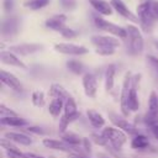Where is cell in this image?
Returning a JSON list of instances; mask_svg holds the SVG:
<instances>
[{
  "label": "cell",
  "instance_id": "1",
  "mask_svg": "<svg viewBox=\"0 0 158 158\" xmlns=\"http://www.w3.org/2000/svg\"><path fill=\"white\" fill-rule=\"evenodd\" d=\"M101 135L107 139L109 142V147L115 149V151H121L122 149V146L126 143L127 141V136L123 131H121L120 128L117 127H105L101 132Z\"/></svg>",
  "mask_w": 158,
  "mask_h": 158
},
{
  "label": "cell",
  "instance_id": "2",
  "mask_svg": "<svg viewBox=\"0 0 158 158\" xmlns=\"http://www.w3.org/2000/svg\"><path fill=\"white\" fill-rule=\"evenodd\" d=\"M127 30V40H128V52L131 54H141L144 47V41L141 31L135 25H128Z\"/></svg>",
  "mask_w": 158,
  "mask_h": 158
},
{
  "label": "cell",
  "instance_id": "3",
  "mask_svg": "<svg viewBox=\"0 0 158 158\" xmlns=\"http://www.w3.org/2000/svg\"><path fill=\"white\" fill-rule=\"evenodd\" d=\"M137 17H138V22L141 25V27L143 28L144 32H151L153 28V25L156 22L152 11H151V6H149V1L144 0L142 1L138 6H137Z\"/></svg>",
  "mask_w": 158,
  "mask_h": 158
},
{
  "label": "cell",
  "instance_id": "4",
  "mask_svg": "<svg viewBox=\"0 0 158 158\" xmlns=\"http://www.w3.org/2000/svg\"><path fill=\"white\" fill-rule=\"evenodd\" d=\"M94 23L99 30L109 32L110 35H114L115 37H118V38H122V40L127 38V30L126 28H123L118 25H115L112 22H109L107 20L102 19L99 15H94Z\"/></svg>",
  "mask_w": 158,
  "mask_h": 158
},
{
  "label": "cell",
  "instance_id": "5",
  "mask_svg": "<svg viewBox=\"0 0 158 158\" xmlns=\"http://www.w3.org/2000/svg\"><path fill=\"white\" fill-rule=\"evenodd\" d=\"M131 86H132V75L131 73H126L122 83V89H121V96H120V109L121 112L125 117L130 115V107H128V99H130V93H131Z\"/></svg>",
  "mask_w": 158,
  "mask_h": 158
},
{
  "label": "cell",
  "instance_id": "6",
  "mask_svg": "<svg viewBox=\"0 0 158 158\" xmlns=\"http://www.w3.org/2000/svg\"><path fill=\"white\" fill-rule=\"evenodd\" d=\"M54 49L58 53L62 54H69V56H83L89 52V49L84 46L80 44H74V43H56Z\"/></svg>",
  "mask_w": 158,
  "mask_h": 158
},
{
  "label": "cell",
  "instance_id": "7",
  "mask_svg": "<svg viewBox=\"0 0 158 158\" xmlns=\"http://www.w3.org/2000/svg\"><path fill=\"white\" fill-rule=\"evenodd\" d=\"M43 146L54 151H60V152H67V153H72V152H78V148L74 146H70L69 143L64 142L63 139H54V138H43L42 141Z\"/></svg>",
  "mask_w": 158,
  "mask_h": 158
},
{
  "label": "cell",
  "instance_id": "8",
  "mask_svg": "<svg viewBox=\"0 0 158 158\" xmlns=\"http://www.w3.org/2000/svg\"><path fill=\"white\" fill-rule=\"evenodd\" d=\"M81 83H83L85 95L88 98L94 99L96 96V93H98V79H96V77L91 73H85L83 75Z\"/></svg>",
  "mask_w": 158,
  "mask_h": 158
},
{
  "label": "cell",
  "instance_id": "9",
  "mask_svg": "<svg viewBox=\"0 0 158 158\" xmlns=\"http://www.w3.org/2000/svg\"><path fill=\"white\" fill-rule=\"evenodd\" d=\"M0 80L4 85L9 86L11 90L14 91H17V93H21L23 90V86L21 84V81L17 79V77H15L12 73L10 72H6V70H1L0 72Z\"/></svg>",
  "mask_w": 158,
  "mask_h": 158
},
{
  "label": "cell",
  "instance_id": "10",
  "mask_svg": "<svg viewBox=\"0 0 158 158\" xmlns=\"http://www.w3.org/2000/svg\"><path fill=\"white\" fill-rule=\"evenodd\" d=\"M41 49H42V46L38 43H21V44H15V46L9 47V51H11L15 54H20V56L33 54Z\"/></svg>",
  "mask_w": 158,
  "mask_h": 158
},
{
  "label": "cell",
  "instance_id": "11",
  "mask_svg": "<svg viewBox=\"0 0 158 158\" xmlns=\"http://www.w3.org/2000/svg\"><path fill=\"white\" fill-rule=\"evenodd\" d=\"M110 4H111V6H112V9H114L118 15H121L122 17H125V19L132 21V22H138L137 15H135V14L126 6V4H125L122 0H111Z\"/></svg>",
  "mask_w": 158,
  "mask_h": 158
},
{
  "label": "cell",
  "instance_id": "12",
  "mask_svg": "<svg viewBox=\"0 0 158 158\" xmlns=\"http://www.w3.org/2000/svg\"><path fill=\"white\" fill-rule=\"evenodd\" d=\"M0 59L4 64L10 65V67H16L20 69H27V65L17 57V54L12 53L11 51H1L0 52Z\"/></svg>",
  "mask_w": 158,
  "mask_h": 158
},
{
  "label": "cell",
  "instance_id": "13",
  "mask_svg": "<svg viewBox=\"0 0 158 158\" xmlns=\"http://www.w3.org/2000/svg\"><path fill=\"white\" fill-rule=\"evenodd\" d=\"M91 43L96 47H110V48H117L120 46V41L115 36H99L95 35L91 37Z\"/></svg>",
  "mask_w": 158,
  "mask_h": 158
},
{
  "label": "cell",
  "instance_id": "14",
  "mask_svg": "<svg viewBox=\"0 0 158 158\" xmlns=\"http://www.w3.org/2000/svg\"><path fill=\"white\" fill-rule=\"evenodd\" d=\"M63 116H65L68 118L69 122H73L75 121L77 118H79L80 116V112L78 111V106H77V102L75 100L70 96L65 100L64 102V109H63Z\"/></svg>",
  "mask_w": 158,
  "mask_h": 158
},
{
  "label": "cell",
  "instance_id": "15",
  "mask_svg": "<svg viewBox=\"0 0 158 158\" xmlns=\"http://www.w3.org/2000/svg\"><path fill=\"white\" fill-rule=\"evenodd\" d=\"M65 21H67V16L63 14H58V15H53L49 19H47L44 21V26L49 30L60 32V30L65 27Z\"/></svg>",
  "mask_w": 158,
  "mask_h": 158
},
{
  "label": "cell",
  "instance_id": "16",
  "mask_svg": "<svg viewBox=\"0 0 158 158\" xmlns=\"http://www.w3.org/2000/svg\"><path fill=\"white\" fill-rule=\"evenodd\" d=\"M141 78V74H136L132 77V86H131V93H130V99H128V107L130 111H137L139 109V100L137 95V81Z\"/></svg>",
  "mask_w": 158,
  "mask_h": 158
},
{
  "label": "cell",
  "instance_id": "17",
  "mask_svg": "<svg viewBox=\"0 0 158 158\" xmlns=\"http://www.w3.org/2000/svg\"><path fill=\"white\" fill-rule=\"evenodd\" d=\"M110 117H111V122H112L117 128H120L121 131H123V132H126V133H130V135L136 133V127H135L131 122H128L126 118L118 117V116H117L116 114H114V112L110 114Z\"/></svg>",
  "mask_w": 158,
  "mask_h": 158
},
{
  "label": "cell",
  "instance_id": "18",
  "mask_svg": "<svg viewBox=\"0 0 158 158\" xmlns=\"http://www.w3.org/2000/svg\"><path fill=\"white\" fill-rule=\"evenodd\" d=\"M19 30V19L16 16L7 17L1 25L2 36H14Z\"/></svg>",
  "mask_w": 158,
  "mask_h": 158
},
{
  "label": "cell",
  "instance_id": "19",
  "mask_svg": "<svg viewBox=\"0 0 158 158\" xmlns=\"http://www.w3.org/2000/svg\"><path fill=\"white\" fill-rule=\"evenodd\" d=\"M4 138H7L9 141L21 144V146H30L32 143L31 137H28L25 133H20V132H5Z\"/></svg>",
  "mask_w": 158,
  "mask_h": 158
},
{
  "label": "cell",
  "instance_id": "20",
  "mask_svg": "<svg viewBox=\"0 0 158 158\" xmlns=\"http://www.w3.org/2000/svg\"><path fill=\"white\" fill-rule=\"evenodd\" d=\"M89 4L93 6V9L101 15H112V6L110 2L105 1V0H89Z\"/></svg>",
  "mask_w": 158,
  "mask_h": 158
},
{
  "label": "cell",
  "instance_id": "21",
  "mask_svg": "<svg viewBox=\"0 0 158 158\" xmlns=\"http://www.w3.org/2000/svg\"><path fill=\"white\" fill-rule=\"evenodd\" d=\"M86 116H88V120H89V122L91 123L93 127L101 128V127L105 126V118H104V116L100 112H98L96 110L88 109L86 110Z\"/></svg>",
  "mask_w": 158,
  "mask_h": 158
},
{
  "label": "cell",
  "instance_id": "22",
  "mask_svg": "<svg viewBox=\"0 0 158 158\" xmlns=\"http://www.w3.org/2000/svg\"><path fill=\"white\" fill-rule=\"evenodd\" d=\"M115 74H116V65L115 64L107 65V68L105 70V75H104L106 91H111L114 89V85H115Z\"/></svg>",
  "mask_w": 158,
  "mask_h": 158
},
{
  "label": "cell",
  "instance_id": "23",
  "mask_svg": "<svg viewBox=\"0 0 158 158\" xmlns=\"http://www.w3.org/2000/svg\"><path fill=\"white\" fill-rule=\"evenodd\" d=\"M64 100L60 98H53L48 105V112L53 116V117H58L60 115V112L64 109Z\"/></svg>",
  "mask_w": 158,
  "mask_h": 158
},
{
  "label": "cell",
  "instance_id": "24",
  "mask_svg": "<svg viewBox=\"0 0 158 158\" xmlns=\"http://www.w3.org/2000/svg\"><path fill=\"white\" fill-rule=\"evenodd\" d=\"M48 94H49L52 98H60V99H63L64 101H65L68 98H70V95H69V93L67 91V89H65L63 85L58 84V83H54V84L51 85Z\"/></svg>",
  "mask_w": 158,
  "mask_h": 158
},
{
  "label": "cell",
  "instance_id": "25",
  "mask_svg": "<svg viewBox=\"0 0 158 158\" xmlns=\"http://www.w3.org/2000/svg\"><path fill=\"white\" fill-rule=\"evenodd\" d=\"M0 123L2 126H11V127H22L27 125V121L20 116H7V117H1Z\"/></svg>",
  "mask_w": 158,
  "mask_h": 158
},
{
  "label": "cell",
  "instance_id": "26",
  "mask_svg": "<svg viewBox=\"0 0 158 158\" xmlns=\"http://www.w3.org/2000/svg\"><path fill=\"white\" fill-rule=\"evenodd\" d=\"M149 146V141H148V137L144 136V135H136L132 141H131V148L133 149H144Z\"/></svg>",
  "mask_w": 158,
  "mask_h": 158
},
{
  "label": "cell",
  "instance_id": "27",
  "mask_svg": "<svg viewBox=\"0 0 158 158\" xmlns=\"http://www.w3.org/2000/svg\"><path fill=\"white\" fill-rule=\"evenodd\" d=\"M62 139H63L64 142L69 143L70 146H74V147H78V146L83 142V138H81L79 135H77V133H74V132H72V131H65V132L62 135Z\"/></svg>",
  "mask_w": 158,
  "mask_h": 158
},
{
  "label": "cell",
  "instance_id": "28",
  "mask_svg": "<svg viewBox=\"0 0 158 158\" xmlns=\"http://www.w3.org/2000/svg\"><path fill=\"white\" fill-rule=\"evenodd\" d=\"M148 112L158 115V95L156 91H151L148 98Z\"/></svg>",
  "mask_w": 158,
  "mask_h": 158
},
{
  "label": "cell",
  "instance_id": "29",
  "mask_svg": "<svg viewBox=\"0 0 158 158\" xmlns=\"http://www.w3.org/2000/svg\"><path fill=\"white\" fill-rule=\"evenodd\" d=\"M31 100H32V104L36 106V107H42L44 106L46 104V99H44V93L42 90H35L31 95Z\"/></svg>",
  "mask_w": 158,
  "mask_h": 158
},
{
  "label": "cell",
  "instance_id": "30",
  "mask_svg": "<svg viewBox=\"0 0 158 158\" xmlns=\"http://www.w3.org/2000/svg\"><path fill=\"white\" fill-rule=\"evenodd\" d=\"M65 65H67L68 70H70V72L74 73V74H81V73L84 72V65H83V63H80L79 60L70 59V60L67 62Z\"/></svg>",
  "mask_w": 158,
  "mask_h": 158
},
{
  "label": "cell",
  "instance_id": "31",
  "mask_svg": "<svg viewBox=\"0 0 158 158\" xmlns=\"http://www.w3.org/2000/svg\"><path fill=\"white\" fill-rule=\"evenodd\" d=\"M49 0H30L25 4L26 7H28L30 10H40V9H43L48 5Z\"/></svg>",
  "mask_w": 158,
  "mask_h": 158
},
{
  "label": "cell",
  "instance_id": "32",
  "mask_svg": "<svg viewBox=\"0 0 158 158\" xmlns=\"http://www.w3.org/2000/svg\"><path fill=\"white\" fill-rule=\"evenodd\" d=\"M91 141L99 146H104V147H109V142L107 139L102 136V135H98V133H93L91 135Z\"/></svg>",
  "mask_w": 158,
  "mask_h": 158
},
{
  "label": "cell",
  "instance_id": "33",
  "mask_svg": "<svg viewBox=\"0 0 158 158\" xmlns=\"http://www.w3.org/2000/svg\"><path fill=\"white\" fill-rule=\"evenodd\" d=\"M60 35L64 37V38H67V40H72V38H75L77 37V31H74L73 28H69V27H64V28H62L60 30Z\"/></svg>",
  "mask_w": 158,
  "mask_h": 158
},
{
  "label": "cell",
  "instance_id": "34",
  "mask_svg": "<svg viewBox=\"0 0 158 158\" xmlns=\"http://www.w3.org/2000/svg\"><path fill=\"white\" fill-rule=\"evenodd\" d=\"M116 48H110V47H96L95 48V52L99 54V56H112L115 53Z\"/></svg>",
  "mask_w": 158,
  "mask_h": 158
},
{
  "label": "cell",
  "instance_id": "35",
  "mask_svg": "<svg viewBox=\"0 0 158 158\" xmlns=\"http://www.w3.org/2000/svg\"><path fill=\"white\" fill-rule=\"evenodd\" d=\"M69 121H68V118L65 117V116H60V118H59V125H58V132L60 133V135H63L65 131H67V128H68V126H69Z\"/></svg>",
  "mask_w": 158,
  "mask_h": 158
},
{
  "label": "cell",
  "instance_id": "36",
  "mask_svg": "<svg viewBox=\"0 0 158 158\" xmlns=\"http://www.w3.org/2000/svg\"><path fill=\"white\" fill-rule=\"evenodd\" d=\"M59 4L65 10H74L77 7V0H59Z\"/></svg>",
  "mask_w": 158,
  "mask_h": 158
},
{
  "label": "cell",
  "instance_id": "37",
  "mask_svg": "<svg viewBox=\"0 0 158 158\" xmlns=\"http://www.w3.org/2000/svg\"><path fill=\"white\" fill-rule=\"evenodd\" d=\"M0 116L1 117H7V116H17V114L15 111H12L11 109L6 107L4 104L0 105Z\"/></svg>",
  "mask_w": 158,
  "mask_h": 158
},
{
  "label": "cell",
  "instance_id": "38",
  "mask_svg": "<svg viewBox=\"0 0 158 158\" xmlns=\"http://www.w3.org/2000/svg\"><path fill=\"white\" fill-rule=\"evenodd\" d=\"M148 1H149V6H151L152 15H153L154 20L158 21V0H148Z\"/></svg>",
  "mask_w": 158,
  "mask_h": 158
},
{
  "label": "cell",
  "instance_id": "39",
  "mask_svg": "<svg viewBox=\"0 0 158 158\" xmlns=\"http://www.w3.org/2000/svg\"><path fill=\"white\" fill-rule=\"evenodd\" d=\"M147 60L149 63V65L157 72L158 74V58L157 57H153V56H147Z\"/></svg>",
  "mask_w": 158,
  "mask_h": 158
},
{
  "label": "cell",
  "instance_id": "40",
  "mask_svg": "<svg viewBox=\"0 0 158 158\" xmlns=\"http://www.w3.org/2000/svg\"><path fill=\"white\" fill-rule=\"evenodd\" d=\"M27 131L31 132V133H35V135H43V130L41 127H37V126H28L27 127Z\"/></svg>",
  "mask_w": 158,
  "mask_h": 158
},
{
  "label": "cell",
  "instance_id": "41",
  "mask_svg": "<svg viewBox=\"0 0 158 158\" xmlns=\"http://www.w3.org/2000/svg\"><path fill=\"white\" fill-rule=\"evenodd\" d=\"M4 9L6 12H11L14 9V0H4Z\"/></svg>",
  "mask_w": 158,
  "mask_h": 158
},
{
  "label": "cell",
  "instance_id": "42",
  "mask_svg": "<svg viewBox=\"0 0 158 158\" xmlns=\"http://www.w3.org/2000/svg\"><path fill=\"white\" fill-rule=\"evenodd\" d=\"M22 157H23V158H46V157H43V156L36 154V153H32V152H23Z\"/></svg>",
  "mask_w": 158,
  "mask_h": 158
},
{
  "label": "cell",
  "instance_id": "43",
  "mask_svg": "<svg viewBox=\"0 0 158 158\" xmlns=\"http://www.w3.org/2000/svg\"><path fill=\"white\" fill-rule=\"evenodd\" d=\"M149 130H151V132H152L153 137H154V138L158 141V123H157V125L151 126V127H149Z\"/></svg>",
  "mask_w": 158,
  "mask_h": 158
},
{
  "label": "cell",
  "instance_id": "44",
  "mask_svg": "<svg viewBox=\"0 0 158 158\" xmlns=\"http://www.w3.org/2000/svg\"><path fill=\"white\" fill-rule=\"evenodd\" d=\"M68 158H85L83 154H80L79 152H72L68 154Z\"/></svg>",
  "mask_w": 158,
  "mask_h": 158
},
{
  "label": "cell",
  "instance_id": "45",
  "mask_svg": "<svg viewBox=\"0 0 158 158\" xmlns=\"http://www.w3.org/2000/svg\"><path fill=\"white\" fill-rule=\"evenodd\" d=\"M101 158H111V157H109V156H101Z\"/></svg>",
  "mask_w": 158,
  "mask_h": 158
}]
</instances>
